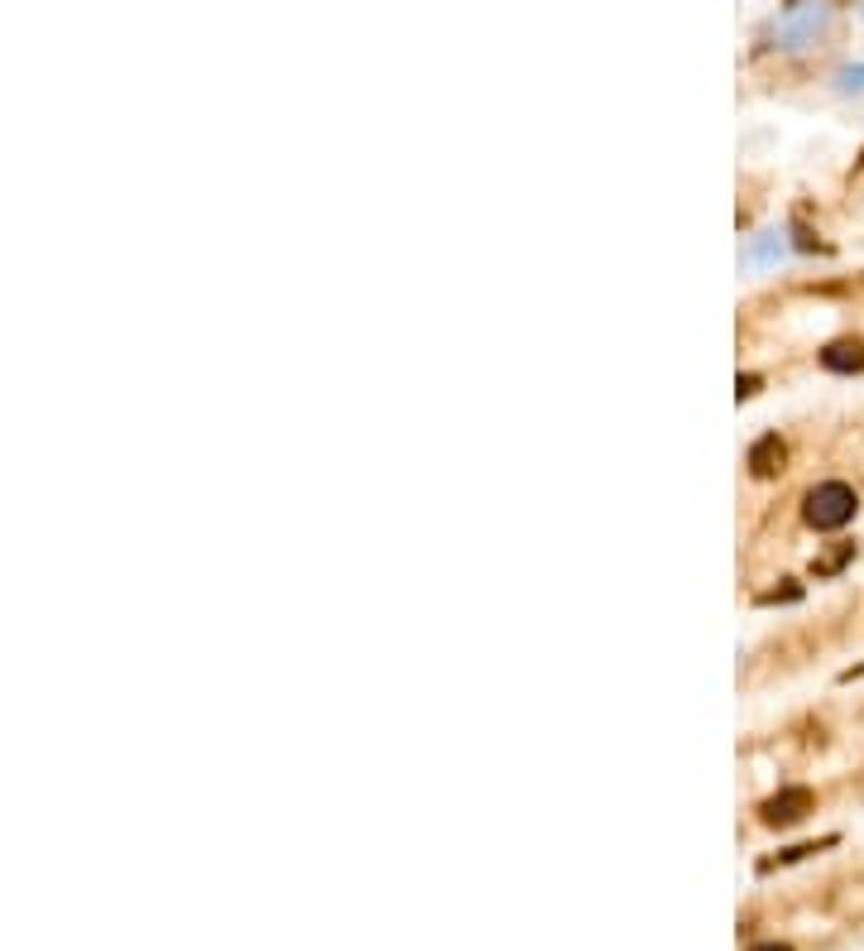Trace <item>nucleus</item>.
<instances>
[{
	"label": "nucleus",
	"instance_id": "obj_1",
	"mask_svg": "<svg viewBox=\"0 0 864 951\" xmlns=\"http://www.w3.org/2000/svg\"><path fill=\"white\" fill-rule=\"evenodd\" d=\"M860 500L855 490L845 486V480H821V486L807 490V500H802V520H807L812 528H821V534H831V528H841L855 520Z\"/></svg>",
	"mask_w": 864,
	"mask_h": 951
},
{
	"label": "nucleus",
	"instance_id": "obj_2",
	"mask_svg": "<svg viewBox=\"0 0 864 951\" xmlns=\"http://www.w3.org/2000/svg\"><path fill=\"white\" fill-rule=\"evenodd\" d=\"M812 808H817V793L812 788H802V784H793V788H778L773 798H764V822L769 827H793V822H802Z\"/></svg>",
	"mask_w": 864,
	"mask_h": 951
},
{
	"label": "nucleus",
	"instance_id": "obj_3",
	"mask_svg": "<svg viewBox=\"0 0 864 951\" xmlns=\"http://www.w3.org/2000/svg\"><path fill=\"white\" fill-rule=\"evenodd\" d=\"M745 466H749V476H759V480H773L778 472L788 466V442L778 438V432H764L759 442L749 448V456H745Z\"/></svg>",
	"mask_w": 864,
	"mask_h": 951
},
{
	"label": "nucleus",
	"instance_id": "obj_4",
	"mask_svg": "<svg viewBox=\"0 0 864 951\" xmlns=\"http://www.w3.org/2000/svg\"><path fill=\"white\" fill-rule=\"evenodd\" d=\"M821 366L836 370V376H864V342L860 336H841L821 352Z\"/></svg>",
	"mask_w": 864,
	"mask_h": 951
},
{
	"label": "nucleus",
	"instance_id": "obj_5",
	"mask_svg": "<svg viewBox=\"0 0 864 951\" xmlns=\"http://www.w3.org/2000/svg\"><path fill=\"white\" fill-rule=\"evenodd\" d=\"M855 558V544H841L836 552H826V558H817V576H826V572H836V568H845V562Z\"/></svg>",
	"mask_w": 864,
	"mask_h": 951
},
{
	"label": "nucleus",
	"instance_id": "obj_6",
	"mask_svg": "<svg viewBox=\"0 0 864 951\" xmlns=\"http://www.w3.org/2000/svg\"><path fill=\"white\" fill-rule=\"evenodd\" d=\"M797 596H802V586H773V592H764L759 601L764 606H773V601H797Z\"/></svg>",
	"mask_w": 864,
	"mask_h": 951
},
{
	"label": "nucleus",
	"instance_id": "obj_7",
	"mask_svg": "<svg viewBox=\"0 0 864 951\" xmlns=\"http://www.w3.org/2000/svg\"><path fill=\"white\" fill-rule=\"evenodd\" d=\"M754 390H759V376H739V380H735V394H739V400H749Z\"/></svg>",
	"mask_w": 864,
	"mask_h": 951
},
{
	"label": "nucleus",
	"instance_id": "obj_8",
	"mask_svg": "<svg viewBox=\"0 0 864 951\" xmlns=\"http://www.w3.org/2000/svg\"><path fill=\"white\" fill-rule=\"evenodd\" d=\"M749 951H793L788 942H759V947H749Z\"/></svg>",
	"mask_w": 864,
	"mask_h": 951
}]
</instances>
